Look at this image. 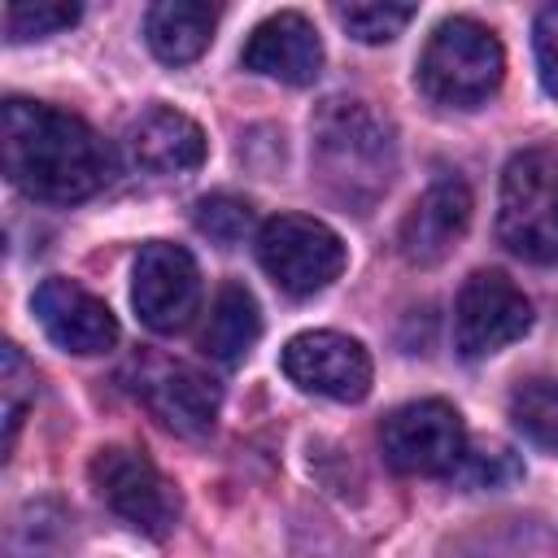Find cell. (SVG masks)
Instances as JSON below:
<instances>
[{
	"label": "cell",
	"instance_id": "obj_17",
	"mask_svg": "<svg viewBox=\"0 0 558 558\" xmlns=\"http://www.w3.org/2000/svg\"><path fill=\"white\" fill-rule=\"evenodd\" d=\"M262 336V310H257V296L244 288V283H222L214 305H209V318H205V331H201V349L214 357V362H227L235 366Z\"/></svg>",
	"mask_w": 558,
	"mask_h": 558
},
{
	"label": "cell",
	"instance_id": "obj_20",
	"mask_svg": "<svg viewBox=\"0 0 558 558\" xmlns=\"http://www.w3.org/2000/svg\"><path fill=\"white\" fill-rule=\"evenodd\" d=\"M414 4H336V22L362 44H388L414 22Z\"/></svg>",
	"mask_w": 558,
	"mask_h": 558
},
{
	"label": "cell",
	"instance_id": "obj_16",
	"mask_svg": "<svg viewBox=\"0 0 558 558\" xmlns=\"http://www.w3.org/2000/svg\"><path fill=\"white\" fill-rule=\"evenodd\" d=\"M218 26V9L201 0H161L144 13V39L157 61L166 65H187L196 61Z\"/></svg>",
	"mask_w": 558,
	"mask_h": 558
},
{
	"label": "cell",
	"instance_id": "obj_3",
	"mask_svg": "<svg viewBox=\"0 0 558 558\" xmlns=\"http://www.w3.org/2000/svg\"><path fill=\"white\" fill-rule=\"evenodd\" d=\"M501 74H506L501 39L475 17H445L418 57L423 96L449 109L484 105L501 87Z\"/></svg>",
	"mask_w": 558,
	"mask_h": 558
},
{
	"label": "cell",
	"instance_id": "obj_19",
	"mask_svg": "<svg viewBox=\"0 0 558 558\" xmlns=\"http://www.w3.org/2000/svg\"><path fill=\"white\" fill-rule=\"evenodd\" d=\"M78 22V4L70 0H13L4 4V35L9 44L22 39H48Z\"/></svg>",
	"mask_w": 558,
	"mask_h": 558
},
{
	"label": "cell",
	"instance_id": "obj_15",
	"mask_svg": "<svg viewBox=\"0 0 558 558\" xmlns=\"http://www.w3.org/2000/svg\"><path fill=\"white\" fill-rule=\"evenodd\" d=\"M126 148L131 161L153 174H183L205 161V131L187 113L170 105H153L126 126Z\"/></svg>",
	"mask_w": 558,
	"mask_h": 558
},
{
	"label": "cell",
	"instance_id": "obj_21",
	"mask_svg": "<svg viewBox=\"0 0 558 558\" xmlns=\"http://www.w3.org/2000/svg\"><path fill=\"white\" fill-rule=\"evenodd\" d=\"M196 231L218 240V244H240L248 231H253V205L231 196V192H214V196H201L196 201Z\"/></svg>",
	"mask_w": 558,
	"mask_h": 558
},
{
	"label": "cell",
	"instance_id": "obj_6",
	"mask_svg": "<svg viewBox=\"0 0 558 558\" xmlns=\"http://www.w3.org/2000/svg\"><path fill=\"white\" fill-rule=\"evenodd\" d=\"M257 262L288 296H314L344 270V240L310 214H275L257 231Z\"/></svg>",
	"mask_w": 558,
	"mask_h": 558
},
{
	"label": "cell",
	"instance_id": "obj_2",
	"mask_svg": "<svg viewBox=\"0 0 558 558\" xmlns=\"http://www.w3.org/2000/svg\"><path fill=\"white\" fill-rule=\"evenodd\" d=\"M323 179L344 201H375L392 179V131L366 100H323L310 122Z\"/></svg>",
	"mask_w": 558,
	"mask_h": 558
},
{
	"label": "cell",
	"instance_id": "obj_10",
	"mask_svg": "<svg viewBox=\"0 0 558 558\" xmlns=\"http://www.w3.org/2000/svg\"><path fill=\"white\" fill-rule=\"evenodd\" d=\"M283 375L331 401H362L371 392V353L340 331H301L283 344Z\"/></svg>",
	"mask_w": 558,
	"mask_h": 558
},
{
	"label": "cell",
	"instance_id": "obj_7",
	"mask_svg": "<svg viewBox=\"0 0 558 558\" xmlns=\"http://www.w3.org/2000/svg\"><path fill=\"white\" fill-rule=\"evenodd\" d=\"M379 449L401 475H453L466 453V427L449 401H410L384 418Z\"/></svg>",
	"mask_w": 558,
	"mask_h": 558
},
{
	"label": "cell",
	"instance_id": "obj_13",
	"mask_svg": "<svg viewBox=\"0 0 558 558\" xmlns=\"http://www.w3.org/2000/svg\"><path fill=\"white\" fill-rule=\"evenodd\" d=\"M240 61L253 74L279 78L288 87H305L323 70V39H318V31L305 13L283 9V13H270L266 22L253 26Z\"/></svg>",
	"mask_w": 558,
	"mask_h": 558
},
{
	"label": "cell",
	"instance_id": "obj_8",
	"mask_svg": "<svg viewBox=\"0 0 558 558\" xmlns=\"http://www.w3.org/2000/svg\"><path fill=\"white\" fill-rule=\"evenodd\" d=\"M532 327V301L501 270H475L453 301V340L462 357H488Z\"/></svg>",
	"mask_w": 558,
	"mask_h": 558
},
{
	"label": "cell",
	"instance_id": "obj_23",
	"mask_svg": "<svg viewBox=\"0 0 558 558\" xmlns=\"http://www.w3.org/2000/svg\"><path fill=\"white\" fill-rule=\"evenodd\" d=\"M519 475H523V466L501 445H493V449H466L462 462H458V471H453V480L462 488H501V484H510Z\"/></svg>",
	"mask_w": 558,
	"mask_h": 558
},
{
	"label": "cell",
	"instance_id": "obj_12",
	"mask_svg": "<svg viewBox=\"0 0 558 558\" xmlns=\"http://www.w3.org/2000/svg\"><path fill=\"white\" fill-rule=\"evenodd\" d=\"M135 388H140L144 405L170 432H179V436H209L214 432L222 392L205 371H196L187 362H148L140 371Z\"/></svg>",
	"mask_w": 558,
	"mask_h": 558
},
{
	"label": "cell",
	"instance_id": "obj_14",
	"mask_svg": "<svg viewBox=\"0 0 558 558\" xmlns=\"http://www.w3.org/2000/svg\"><path fill=\"white\" fill-rule=\"evenodd\" d=\"M471 227V192L462 179H440L432 183L414 209L401 222V257L410 266H436L449 257V248L462 240V231Z\"/></svg>",
	"mask_w": 558,
	"mask_h": 558
},
{
	"label": "cell",
	"instance_id": "obj_1",
	"mask_svg": "<svg viewBox=\"0 0 558 558\" xmlns=\"http://www.w3.org/2000/svg\"><path fill=\"white\" fill-rule=\"evenodd\" d=\"M0 157L4 174L48 205L87 201L109 174V153L78 113L22 96L0 109Z\"/></svg>",
	"mask_w": 558,
	"mask_h": 558
},
{
	"label": "cell",
	"instance_id": "obj_18",
	"mask_svg": "<svg viewBox=\"0 0 558 558\" xmlns=\"http://www.w3.org/2000/svg\"><path fill=\"white\" fill-rule=\"evenodd\" d=\"M510 418L536 449L558 458V379H549V375L523 379L510 392Z\"/></svg>",
	"mask_w": 558,
	"mask_h": 558
},
{
	"label": "cell",
	"instance_id": "obj_11",
	"mask_svg": "<svg viewBox=\"0 0 558 558\" xmlns=\"http://www.w3.org/2000/svg\"><path fill=\"white\" fill-rule=\"evenodd\" d=\"M31 305H35V318H39L44 336L65 353H105V349L118 344L113 310L74 279H61V275L44 279L35 288Z\"/></svg>",
	"mask_w": 558,
	"mask_h": 558
},
{
	"label": "cell",
	"instance_id": "obj_4",
	"mask_svg": "<svg viewBox=\"0 0 558 558\" xmlns=\"http://www.w3.org/2000/svg\"><path fill=\"white\" fill-rule=\"evenodd\" d=\"M497 240L532 262H558V157L545 148H523L501 170L497 196Z\"/></svg>",
	"mask_w": 558,
	"mask_h": 558
},
{
	"label": "cell",
	"instance_id": "obj_5",
	"mask_svg": "<svg viewBox=\"0 0 558 558\" xmlns=\"http://www.w3.org/2000/svg\"><path fill=\"white\" fill-rule=\"evenodd\" d=\"M87 475H92L96 497L135 532H144L153 541L174 532L183 501L148 453H140L131 445H105V449H96Z\"/></svg>",
	"mask_w": 558,
	"mask_h": 558
},
{
	"label": "cell",
	"instance_id": "obj_9",
	"mask_svg": "<svg viewBox=\"0 0 558 558\" xmlns=\"http://www.w3.org/2000/svg\"><path fill=\"white\" fill-rule=\"evenodd\" d=\"M131 305L148 331L157 336L183 331L201 305V270L192 253L170 240H148L135 257Z\"/></svg>",
	"mask_w": 558,
	"mask_h": 558
},
{
	"label": "cell",
	"instance_id": "obj_22",
	"mask_svg": "<svg viewBox=\"0 0 558 558\" xmlns=\"http://www.w3.org/2000/svg\"><path fill=\"white\" fill-rule=\"evenodd\" d=\"M4 366H0V392H4V453L13 449L17 440V427H22V414H26V401L35 397V371L26 366V357L17 353V344H4Z\"/></svg>",
	"mask_w": 558,
	"mask_h": 558
},
{
	"label": "cell",
	"instance_id": "obj_24",
	"mask_svg": "<svg viewBox=\"0 0 558 558\" xmlns=\"http://www.w3.org/2000/svg\"><path fill=\"white\" fill-rule=\"evenodd\" d=\"M532 44H536V70H541V83H545V92L558 100V4L541 9Z\"/></svg>",
	"mask_w": 558,
	"mask_h": 558
}]
</instances>
